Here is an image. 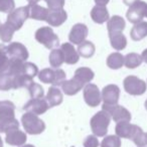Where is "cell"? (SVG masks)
Returning a JSON list of instances; mask_svg holds the SVG:
<instances>
[{"label": "cell", "instance_id": "obj_19", "mask_svg": "<svg viewBox=\"0 0 147 147\" xmlns=\"http://www.w3.org/2000/svg\"><path fill=\"white\" fill-rule=\"evenodd\" d=\"M45 99H46L47 103H49V108H51V107L57 106V105L62 104V102H63V100H64L63 92H62V90H59V87L51 86V87L49 89V91H47Z\"/></svg>", "mask_w": 147, "mask_h": 147}, {"label": "cell", "instance_id": "obj_2", "mask_svg": "<svg viewBox=\"0 0 147 147\" xmlns=\"http://www.w3.org/2000/svg\"><path fill=\"white\" fill-rule=\"evenodd\" d=\"M111 116L107 111L101 110L97 112L91 119V129L96 137H104L108 132Z\"/></svg>", "mask_w": 147, "mask_h": 147}, {"label": "cell", "instance_id": "obj_14", "mask_svg": "<svg viewBox=\"0 0 147 147\" xmlns=\"http://www.w3.org/2000/svg\"><path fill=\"white\" fill-rule=\"evenodd\" d=\"M7 53L10 59H17L25 62L28 58V51L23 44L19 42H12L7 46Z\"/></svg>", "mask_w": 147, "mask_h": 147}, {"label": "cell", "instance_id": "obj_46", "mask_svg": "<svg viewBox=\"0 0 147 147\" xmlns=\"http://www.w3.org/2000/svg\"><path fill=\"white\" fill-rule=\"evenodd\" d=\"M0 147H3V141H2L1 136H0Z\"/></svg>", "mask_w": 147, "mask_h": 147}, {"label": "cell", "instance_id": "obj_16", "mask_svg": "<svg viewBox=\"0 0 147 147\" xmlns=\"http://www.w3.org/2000/svg\"><path fill=\"white\" fill-rule=\"evenodd\" d=\"M68 14L64 8H55V9H49V14L46 17V22L51 26L57 27L61 26L67 20Z\"/></svg>", "mask_w": 147, "mask_h": 147}, {"label": "cell", "instance_id": "obj_39", "mask_svg": "<svg viewBox=\"0 0 147 147\" xmlns=\"http://www.w3.org/2000/svg\"><path fill=\"white\" fill-rule=\"evenodd\" d=\"M83 145H84V147H99L100 143H99L98 138L95 135H89L85 139Z\"/></svg>", "mask_w": 147, "mask_h": 147}, {"label": "cell", "instance_id": "obj_6", "mask_svg": "<svg viewBox=\"0 0 147 147\" xmlns=\"http://www.w3.org/2000/svg\"><path fill=\"white\" fill-rule=\"evenodd\" d=\"M27 18H29V5L14 9L11 13L8 14L6 23L16 31L22 27Z\"/></svg>", "mask_w": 147, "mask_h": 147}, {"label": "cell", "instance_id": "obj_50", "mask_svg": "<svg viewBox=\"0 0 147 147\" xmlns=\"http://www.w3.org/2000/svg\"><path fill=\"white\" fill-rule=\"evenodd\" d=\"M145 147H146V146H145Z\"/></svg>", "mask_w": 147, "mask_h": 147}, {"label": "cell", "instance_id": "obj_33", "mask_svg": "<svg viewBox=\"0 0 147 147\" xmlns=\"http://www.w3.org/2000/svg\"><path fill=\"white\" fill-rule=\"evenodd\" d=\"M28 91H29V94L31 99H36V98H43V95H44V91L43 88L39 85L38 83L36 82H31V83L28 85Z\"/></svg>", "mask_w": 147, "mask_h": 147}, {"label": "cell", "instance_id": "obj_1", "mask_svg": "<svg viewBox=\"0 0 147 147\" xmlns=\"http://www.w3.org/2000/svg\"><path fill=\"white\" fill-rule=\"evenodd\" d=\"M95 74L92 69L88 67H80L76 70L74 77L71 80H66L62 84V90L66 95L73 96L82 90L84 86L90 83Z\"/></svg>", "mask_w": 147, "mask_h": 147}, {"label": "cell", "instance_id": "obj_21", "mask_svg": "<svg viewBox=\"0 0 147 147\" xmlns=\"http://www.w3.org/2000/svg\"><path fill=\"white\" fill-rule=\"evenodd\" d=\"M49 9L38 4H32L29 5V18L39 21H46Z\"/></svg>", "mask_w": 147, "mask_h": 147}, {"label": "cell", "instance_id": "obj_24", "mask_svg": "<svg viewBox=\"0 0 147 147\" xmlns=\"http://www.w3.org/2000/svg\"><path fill=\"white\" fill-rule=\"evenodd\" d=\"M130 36L134 41H138L147 36V22L141 21L132 27Z\"/></svg>", "mask_w": 147, "mask_h": 147}, {"label": "cell", "instance_id": "obj_27", "mask_svg": "<svg viewBox=\"0 0 147 147\" xmlns=\"http://www.w3.org/2000/svg\"><path fill=\"white\" fill-rule=\"evenodd\" d=\"M124 65V56L119 52L112 53L107 58V66L111 69H120Z\"/></svg>", "mask_w": 147, "mask_h": 147}, {"label": "cell", "instance_id": "obj_49", "mask_svg": "<svg viewBox=\"0 0 147 147\" xmlns=\"http://www.w3.org/2000/svg\"><path fill=\"white\" fill-rule=\"evenodd\" d=\"M0 26H1V23H0Z\"/></svg>", "mask_w": 147, "mask_h": 147}, {"label": "cell", "instance_id": "obj_4", "mask_svg": "<svg viewBox=\"0 0 147 147\" xmlns=\"http://www.w3.org/2000/svg\"><path fill=\"white\" fill-rule=\"evenodd\" d=\"M38 79L45 84H53L55 87L62 86V84L66 81V72L59 68H44L38 73Z\"/></svg>", "mask_w": 147, "mask_h": 147}, {"label": "cell", "instance_id": "obj_12", "mask_svg": "<svg viewBox=\"0 0 147 147\" xmlns=\"http://www.w3.org/2000/svg\"><path fill=\"white\" fill-rule=\"evenodd\" d=\"M138 129H139V126L136 124H131L128 121H123L116 124L115 132L119 138H126V139L132 140Z\"/></svg>", "mask_w": 147, "mask_h": 147}, {"label": "cell", "instance_id": "obj_9", "mask_svg": "<svg viewBox=\"0 0 147 147\" xmlns=\"http://www.w3.org/2000/svg\"><path fill=\"white\" fill-rule=\"evenodd\" d=\"M84 99L90 107H97L102 101V95L96 84L89 83L84 88Z\"/></svg>", "mask_w": 147, "mask_h": 147}, {"label": "cell", "instance_id": "obj_20", "mask_svg": "<svg viewBox=\"0 0 147 147\" xmlns=\"http://www.w3.org/2000/svg\"><path fill=\"white\" fill-rule=\"evenodd\" d=\"M91 17L96 23L102 24L109 20V12L106 6H95L91 11Z\"/></svg>", "mask_w": 147, "mask_h": 147}, {"label": "cell", "instance_id": "obj_45", "mask_svg": "<svg viewBox=\"0 0 147 147\" xmlns=\"http://www.w3.org/2000/svg\"><path fill=\"white\" fill-rule=\"evenodd\" d=\"M20 147H36V146L31 145V144H24V145H22V146H20Z\"/></svg>", "mask_w": 147, "mask_h": 147}, {"label": "cell", "instance_id": "obj_48", "mask_svg": "<svg viewBox=\"0 0 147 147\" xmlns=\"http://www.w3.org/2000/svg\"><path fill=\"white\" fill-rule=\"evenodd\" d=\"M145 109H146V110H147V100L145 101Z\"/></svg>", "mask_w": 147, "mask_h": 147}, {"label": "cell", "instance_id": "obj_7", "mask_svg": "<svg viewBox=\"0 0 147 147\" xmlns=\"http://www.w3.org/2000/svg\"><path fill=\"white\" fill-rule=\"evenodd\" d=\"M123 85L125 91L130 95H142L146 92L147 85L144 80L136 77L134 75H130L124 79Z\"/></svg>", "mask_w": 147, "mask_h": 147}, {"label": "cell", "instance_id": "obj_25", "mask_svg": "<svg viewBox=\"0 0 147 147\" xmlns=\"http://www.w3.org/2000/svg\"><path fill=\"white\" fill-rule=\"evenodd\" d=\"M126 26V23L124 21V19L121 16L115 15L113 17H111L108 21V32L110 33H115V32H122L124 30Z\"/></svg>", "mask_w": 147, "mask_h": 147}, {"label": "cell", "instance_id": "obj_37", "mask_svg": "<svg viewBox=\"0 0 147 147\" xmlns=\"http://www.w3.org/2000/svg\"><path fill=\"white\" fill-rule=\"evenodd\" d=\"M132 141L136 144L138 147H145L147 145V133L143 131L141 128L137 130L134 137L132 138Z\"/></svg>", "mask_w": 147, "mask_h": 147}, {"label": "cell", "instance_id": "obj_10", "mask_svg": "<svg viewBox=\"0 0 147 147\" xmlns=\"http://www.w3.org/2000/svg\"><path fill=\"white\" fill-rule=\"evenodd\" d=\"M147 3L144 1H138L131 7H129L127 13H126V17L130 22L134 24H137L142 21V19L145 16Z\"/></svg>", "mask_w": 147, "mask_h": 147}, {"label": "cell", "instance_id": "obj_29", "mask_svg": "<svg viewBox=\"0 0 147 147\" xmlns=\"http://www.w3.org/2000/svg\"><path fill=\"white\" fill-rule=\"evenodd\" d=\"M142 61V56L137 53H129L124 57V65L129 69H134L137 68L138 66L141 65Z\"/></svg>", "mask_w": 147, "mask_h": 147}, {"label": "cell", "instance_id": "obj_13", "mask_svg": "<svg viewBox=\"0 0 147 147\" xmlns=\"http://www.w3.org/2000/svg\"><path fill=\"white\" fill-rule=\"evenodd\" d=\"M102 100L106 105H115L119 101L120 88L115 84H109L102 90Z\"/></svg>", "mask_w": 147, "mask_h": 147}, {"label": "cell", "instance_id": "obj_40", "mask_svg": "<svg viewBox=\"0 0 147 147\" xmlns=\"http://www.w3.org/2000/svg\"><path fill=\"white\" fill-rule=\"evenodd\" d=\"M44 1L49 7V9L64 8V5H65V0H44Z\"/></svg>", "mask_w": 147, "mask_h": 147}, {"label": "cell", "instance_id": "obj_5", "mask_svg": "<svg viewBox=\"0 0 147 147\" xmlns=\"http://www.w3.org/2000/svg\"><path fill=\"white\" fill-rule=\"evenodd\" d=\"M36 39L40 44L44 45L49 49H55V47L59 46V40L57 35L53 32V30L51 27L39 28L36 32Z\"/></svg>", "mask_w": 147, "mask_h": 147}, {"label": "cell", "instance_id": "obj_32", "mask_svg": "<svg viewBox=\"0 0 147 147\" xmlns=\"http://www.w3.org/2000/svg\"><path fill=\"white\" fill-rule=\"evenodd\" d=\"M14 31L15 30L10 25H8L7 23L1 24V26H0V39L3 42H9L12 39Z\"/></svg>", "mask_w": 147, "mask_h": 147}, {"label": "cell", "instance_id": "obj_26", "mask_svg": "<svg viewBox=\"0 0 147 147\" xmlns=\"http://www.w3.org/2000/svg\"><path fill=\"white\" fill-rule=\"evenodd\" d=\"M10 65V57L7 53V46L0 44V75L7 73Z\"/></svg>", "mask_w": 147, "mask_h": 147}, {"label": "cell", "instance_id": "obj_8", "mask_svg": "<svg viewBox=\"0 0 147 147\" xmlns=\"http://www.w3.org/2000/svg\"><path fill=\"white\" fill-rule=\"evenodd\" d=\"M102 110H105L110 114L112 119L115 122L119 123V122L128 121L131 120V113L125 108V107L121 106V105H106L103 104Z\"/></svg>", "mask_w": 147, "mask_h": 147}, {"label": "cell", "instance_id": "obj_43", "mask_svg": "<svg viewBox=\"0 0 147 147\" xmlns=\"http://www.w3.org/2000/svg\"><path fill=\"white\" fill-rule=\"evenodd\" d=\"M142 59H143V61H145L147 63V49H145V50L142 52Z\"/></svg>", "mask_w": 147, "mask_h": 147}, {"label": "cell", "instance_id": "obj_15", "mask_svg": "<svg viewBox=\"0 0 147 147\" xmlns=\"http://www.w3.org/2000/svg\"><path fill=\"white\" fill-rule=\"evenodd\" d=\"M88 27L85 24L78 23L73 26L71 32L69 35V39L73 44L80 45L86 40L87 36H88Z\"/></svg>", "mask_w": 147, "mask_h": 147}, {"label": "cell", "instance_id": "obj_30", "mask_svg": "<svg viewBox=\"0 0 147 147\" xmlns=\"http://www.w3.org/2000/svg\"><path fill=\"white\" fill-rule=\"evenodd\" d=\"M15 117V105L11 101H0V117Z\"/></svg>", "mask_w": 147, "mask_h": 147}, {"label": "cell", "instance_id": "obj_47", "mask_svg": "<svg viewBox=\"0 0 147 147\" xmlns=\"http://www.w3.org/2000/svg\"><path fill=\"white\" fill-rule=\"evenodd\" d=\"M144 17H146L147 18V7H146V11H145V16Z\"/></svg>", "mask_w": 147, "mask_h": 147}, {"label": "cell", "instance_id": "obj_3", "mask_svg": "<svg viewBox=\"0 0 147 147\" xmlns=\"http://www.w3.org/2000/svg\"><path fill=\"white\" fill-rule=\"evenodd\" d=\"M22 126L26 133L30 135H38L45 130V123L37 115L24 113L21 117Z\"/></svg>", "mask_w": 147, "mask_h": 147}, {"label": "cell", "instance_id": "obj_41", "mask_svg": "<svg viewBox=\"0 0 147 147\" xmlns=\"http://www.w3.org/2000/svg\"><path fill=\"white\" fill-rule=\"evenodd\" d=\"M109 1L110 0H95V3L97 4V6H106Z\"/></svg>", "mask_w": 147, "mask_h": 147}, {"label": "cell", "instance_id": "obj_44", "mask_svg": "<svg viewBox=\"0 0 147 147\" xmlns=\"http://www.w3.org/2000/svg\"><path fill=\"white\" fill-rule=\"evenodd\" d=\"M28 3H29V5H32V4H36L38 1H40V0H27Z\"/></svg>", "mask_w": 147, "mask_h": 147}, {"label": "cell", "instance_id": "obj_42", "mask_svg": "<svg viewBox=\"0 0 147 147\" xmlns=\"http://www.w3.org/2000/svg\"><path fill=\"white\" fill-rule=\"evenodd\" d=\"M138 1H140V0H123L124 4H126V5H128L129 7H131L132 5H134L135 3H137Z\"/></svg>", "mask_w": 147, "mask_h": 147}, {"label": "cell", "instance_id": "obj_22", "mask_svg": "<svg viewBox=\"0 0 147 147\" xmlns=\"http://www.w3.org/2000/svg\"><path fill=\"white\" fill-rule=\"evenodd\" d=\"M109 37H110L111 45L114 49H116L118 51L125 49L126 45H127V39H126L125 35L122 32L110 33Z\"/></svg>", "mask_w": 147, "mask_h": 147}, {"label": "cell", "instance_id": "obj_35", "mask_svg": "<svg viewBox=\"0 0 147 147\" xmlns=\"http://www.w3.org/2000/svg\"><path fill=\"white\" fill-rule=\"evenodd\" d=\"M38 74V68L36 64L30 63V62H25L23 65V70H22V75L26 77L34 79V77Z\"/></svg>", "mask_w": 147, "mask_h": 147}, {"label": "cell", "instance_id": "obj_18", "mask_svg": "<svg viewBox=\"0 0 147 147\" xmlns=\"http://www.w3.org/2000/svg\"><path fill=\"white\" fill-rule=\"evenodd\" d=\"M61 50L63 51L65 62L68 64H76L80 59L78 51L75 49L73 44L71 43H64L61 46Z\"/></svg>", "mask_w": 147, "mask_h": 147}, {"label": "cell", "instance_id": "obj_34", "mask_svg": "<svg viewBox=\"0 0 147 147\" xmlns=\"http://www.w3.org/2000/svg\"><path fill=\"white\" fill-rule=\"evenodd\" d=\"M13 89V78L8 73H4L0 75V90L8 91Z\"/></svg>", "mask_w": 147, "mask_h": 147}, {"label": "cell", "instance_id": "obj_31", "mask_svg": "<svg viewBox=\"0 0 147 147\" xmlns=\"http://www.w3.org/2000/svg\"><path fill=\"white\" fill-rule=\"evenodd\" d=\"M49 63H51V67L53 68H59V66H62V64L65 62V58H64L63 51L61 49H53L49 54Z\"/></svg>", "mask_w": 147, "mask_h": 147}, {"label": "cell", "instance_id": "obj_36", "mask_svg": "<svg viewBox=\"0 0 147 147\" xmlns=\"http://www.w3.org/2000/svg\"><path fill=\"white\" fill-rule=\"evenodd\" d=\"M101 147H121V139L117 135H108L101 142Z\"/></svg>", "mask_w": 147, "mask_h": 147}, {"label": "cell", "instance_id": "obj_11", "mask_svg": "<svg viewBox=\"0 0 147 147\" xmlns=\"http://www.w3.org/2000/svg\"><path fill=\"white\" fill-rule=\"evenodd\" d=\"M23 109L28 113H31L34 115H41L45 113L49 109V103L46 99L44 98H36L30 99L27 103L23 106Z\"/></svg>", "mask_w": 147, "mask_h": 147}, {"label": "cell", "instance_id": "obj_28", "mask_svg": "<svg viewBox=\"0 0 147 147\" xmlns=\"http://www.w3.org/2000/svg\"><path fill=\"white\" fill-rule=\"evenodd\" d=\"M95 45L91 41L85 40L78 47V53L84 58H91L95 53Z\"/></svg>", "mask_w": 147, "mask_h": 147}, {"label": "cell", "instance_id": "obj_38", "mask_svg": "<svg viewBox=\"0 0 147 147\" xmlns=\"http://www.w3.org/2000/svg\"><path fill=\"white\" fill-rule=\"evenodd\" d=\"M15 3L14 0H0V12L11 13L14 10Z\"/></svg>", "mask_w": 147, "mask_h": 147}, {"label": "cell", "instance_id": "obj_23", "mask_svg": "<svg viewBox=\"0 0 147 147\" xmlns=\"http://www.w3.org/2000/svg\"><path fill=\"white\" fill-rule=\"evenodd\" d=\"M19 122L15 117H0V133H7L12 129H18Z\"/></svg>", "mask_w": 147, "mask_h": 147}, {"label": "cell", "instance_id": "obj_17", "mask_svg": "<svg viewBox=\"0 0 147 147\" xmlns=\"http://www.w3.org/2000/svg\"><path fill=\"white\" fill-rule=\"evenodd\" d=\"M27 140L25 132L19 129H12L6 133L5 142L11 146H22Z\"/></svg>", "mask_w": 147, "mask_h": 147}]
</instances>
